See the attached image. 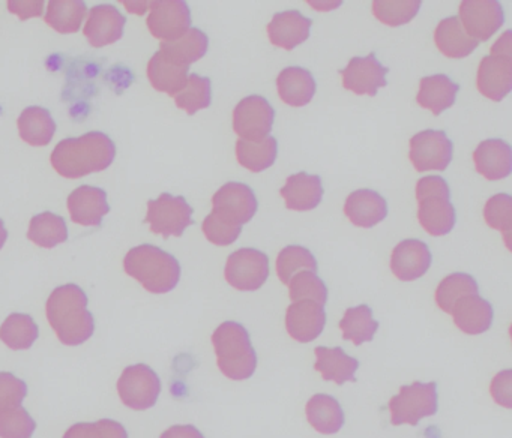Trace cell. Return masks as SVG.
I'll use <instances>...</instances> for the list:
<instances>
[{
	"instance_id": "cell-1",
	"label": "cell",
	"mask_w": 512,
	"mask_h": 438,
	"mask_svg": "<svg viewBox=\"0 0 512 438\" xmlns=\"http://www.w3.org/2000/svg\"><path fill=\"white\" fill-rule=\"evenodd\" d=\"M116 158V146L104 132H88L77 138H65L53 149V168L67 179H80L104 171Z\"/></svg>"
},
{
	"instance_id": "cell-2",
	"label": "cell",
	"mask_w": 512,
	"mask_h": 438,
	"mask_svg": "<svg viewBox=\"0 0 512 438\" xmlns=\"http://www.w3.org/2000/svg\"><path fill=\"white\" fill-rule=\"evenodd\" d=\"M88 296L76 284L55 288L47 300V320L64 345H82L95 330L94 315L88 309Z\"/></svg>"
},
{
	"instance_id": "cell-3",
	"label": "cell",
	"mask_w": 512,
	"mask_h": 438,
	"mask_svg": "<svg viewBox=\"0 0 512 438\" xmlns=\"http://www.w3.org/2000/svg\"><path fill=\"white\" fill-rule=\"evenodd\" d=\"M125 272L137 279L149 293L175 290L181 279V264L169 252L154 245L130 249L124 258Z\"/></svg>"
},
{
	"instance_id": "cell-4",
	"label": "cell",
	"mask_w": 512,
	"mask_h": 438,
	"mask_svg": "<svg viewBox=\"0 0 512 438\" xmlns=\"http://www.w3.org/2000/svg\"><path fill=\"white\" fill-rule=\"evenodd\" d=\"M220 371L230 380L242 381L253 377L257 368V354L251 344L250 333L236 321H224L212 333Z\"/></svg>"
},
{
	"instance_id": "cell-5",
	"label": "cell",
	"mask_w": 512,
	"mask_h": 438,
	"mask_svg": "<svg viewBox=\"0 0 512 438\" xmlns=\"http://www.w3.org/2000/svg\"><path fill=\"white\" fill-rule=\"evenodd\" d=\"M391 423L395 426H416L424 417L437 413V384L415 381L410 386H403L400 393L389 401Z\"/></svg>"
},
{
	"instance_id": "cell-6",
	"label": "cell",
	"mask_w": 512,
	"mask_h": 438,
	"mask_svg": "<svg viewBox=\"0 0 512 438\" xmlns=\"http://www.w3.org/2000/svg\"><path fill=\"white\" fill-rule=\"evenodd\" d=\"M191 215L193 207L184 197H175L164 192L157 200H149L145 221L151 227L152 233L161 234L163 237H179L193 224Z\"/></svg>"
},
{
	"instance_id": "cell-7",
	"label": "cell",
	"mask_w": 512,
	"mask_h": 438,
	"mask_svg": "<svg viewBox=\"0 0 512 438\" xmlns=\"http://www.w3.org/2000/svg\"><path fill=\"white\" fill-rule=\"evenodd\" d=\"M118 392L127 407L137 411L148 410L157 404L161 380L151 366L137 363L122 372Z\"/></svg>"
},
{
	"instance_id": "cell-8",
	"label": "cell",
	"mask_w": 512,
	"mask_h": 438,
	"mask_svg": "<svg viewBox=\"0 0 512 438\" xmlns=\"http://www.w3.org/2000/svg\"><path fill=\"white\" fill-rule=\"evenodd\" d=\"M226 281L236 290L256 291L269 278V258L254 248H241L229 255L224 270Z\"/></svg>"
},
{
	"instance_id": "cell-9",
	"label": "cell",
	"mask_w": 512,
	"mask_h": 438,
	"mask_svg": "<svg viewBox=\"0 0 512 438\" xmlns=\"http://www.w3.org/2000/svg\"><path fill=\"white\" fill-rule=\"evenodd\" d=\"M454 146L443 131L425 129L410 138L409 158L419 173L445 171L452 159Z\"/></svg>"
},
{
	"instance_id": "cell-10",
	"label": "cell",
	"mask_w": 512,
	"mask_h": 438,
	"mask_svg": "<svg viewBox=\"0 0 512 438\" xmlns=\"http://www.w3.org/2000/svg\"><path fill=\"white\" fill-rule=\"evenodd\" d=\"M275 110L268 99L259 95L247 96L233 110V129L241 140H262L274 125Z\"/></svg>"
},
{
	"instance_id": "cell-11",
	"label": "cell",
	"mask_w": 512,
	"mask_h": 438,
	"mask_svg": "<svg viewBox=\"0 0 512 438\" xmlns=\"http://www.w3.org/2000/svg\"><path fill=\"white\" fill-rule=\"evenodd\" d=\"M148 29L163 42L175 41L190 30V6L182 0H158L149 6Z\"/></svg>"
},
{
	"instance_id": "cell-12",
	"label": "cell",
	"mask_w": 512,
	"mask_h": 438,
	"mask_svg": "<svg viewBox=\"0 0 512 438\" xmlns=\"http://www.w3.org/2000/svg\"><path fill=\"white\" fill-rule=\"evenodd\" d=\"M464 30L475 41H488L505 23V12L496 0H464L460 3Z\"/></svg>"
},
{
	"instance_id": "cell-13",
	"label": "cell",
	"mask_w": 512,
	"mask_h": 438,
	"mask_svg": "<svg viewBox=\"0 0 512 438\" xmlns=\"http://www.w3.org/2000/svg\"><path fill=\"white\" fill-rule=\"evenodd\" d=\"M388 72L389 69L377 60L374 53L367 57H353L349 65L341 71V83L344 89L356 95L376 96L377 90L388 84Z\"/></svg>"
},
{
	"instance_id": "cell-14",
	"label": "cell",
	"mask_w": 512,
	"mask_h": 438,
	"mask_svg": "<svg viewBox=\"0 0 512 438\" xmlns=\"http://www.w3.org/2000/svg\"><path fill=\"white\" fill-rule=\"evenodd\" d=\"M212 206H214L212 210L220 213L224 218L242 225L253 219L259 203L250 186L241 182H229L215 192L212 197Z\"/></svg>"
},
{
	"instance_id": "cell-15",
	"label": "cell",
	"mask_w": 512,
	"mask_h": 438,
	"mask_svg": "<svg viewBox=\"0 0 512 438\" xmlns=\"http://www.w3.org/2000/svg\"><path fill=\"white\" fill-rule=\"evenodd\" d=\"M433 255L427 243L406 239L395 246L391 255V270L400 281H415L430 269Z\"/></svg>"
},
{
	"instance_id": "cell-16",
	"label": "cell",
	"mask_w": 512,
	"mask_h": 438,
	"mask_svg": "<svg viewBox=\"0 0 512 438\" xmlns=\"http://www.w3.org/2000/svg\"><path fill=\"white\" fill-rule=\"evenodd\" d=\"M326 312L323 306L311 300L292 303L286 312V329L293 339L302 344L319 338L325 329Z\"/></svg>"
},
{
	"instance_id": "cell-17",
	"label": "cell",
	"mask_w": 512,
	"mask_h": 438,
	"mask_svg": "<svg viewBox=\"0 0 512 438\" xmlns=\"http://www.w3.org/2000/svg\"><path fill=\"white\" fill-rule=\"evenodd\" d=\"M71 219L83 227H98L110 212L107 192L95 186L83 185L74 189L68 197Z\"/></svg>"
},
{
	"instance_id": "cell-18",
	"label": "cell",
	"mask_w": 512,
	"mask_h": 438,
	"mask_svg": "<svg viewBox=\"0 0 512 438\" xmlns=\"http://www.w3.org/2000/svg\"><path fill=\"white\" fill-rule=\"evenodd\" d=\"M125 24L127 20L115 6L100 5L89 12L83 32L94 47H106L122 38Z\"/></svg>"
},
{
	"instance_id": "cell-19",
	"label": "cell",
	"mask_w": 512,
	"mask_h": 438,
	"mask_svg": "<svg viewBox=\"0 0 512 438\" xmlns=\"http://www.w3.org/2000/svg\"><path fill=\"white\" fill-rule=\"evenodd\" d=\"M476 86L491 101L505 99L512 89V59L485 56L479 63Z\"/></svg>"
},
{
	"instance_id": "cell-20",
	"label": "cell",
	"mask_w": 512,
	"mask_h": 438,
	"mask_svg": "<svg viewBox=\"0 0 512 438\" xmlns=\"http://www.w3.org/2000/svg\"><path fill=\"white\" fill-rule=\"evenodd\" d=\"M311 24L310 18L304 17L299 11L278 12L272 17L268 24L269 41L275 47L284 48V50H293V48L307 41L310 36Z\"/></svg>"
},
{
	"instance_id": "cell-21",
	"label": "cell",
	"mask_w": 512,
	"mask_h": 438,
	"mask_svg": "<svg viewBox=\"0 0 512 438\" xmlns=\"http://www.w3.org/2000/svg\"><path fill=\"white\" fill-rule=\"evenodd\" d=\"M344 213L356 227L371 228L388 216V203L373 189H358L347 197Z\"/></svg>"
},
{
	"instance_id": "cell-22",
	"label": "cell",
	"mask_w": 512,
	"mask_h": 438,
	"mask_svg": "<svg viewBox=\"0 0 512 438\" xmlns=\"http://www.w3.org/2000/svg\"><path fill=\"white\" fill-rule=\"evenodd\" d=\"M281 197L286 201L287 209L307 212L316 209L323 198L322 179L317 174L301 173L287 177L286 185L281 188Z\"/></svg>"
},
{
	"instance_id": "cell-23",
	"label": "cell",
	"mask_w": 512,
	"mask_h": 438,
	"mask_svg": "<svg viewBox=\"0 0 512 438\" xmlns=\"http://www.w3.org/2000/svg\"><path fill=\"white\" fill-rule=\"evenodd\" d=\"M476 171L487 180L505 179L512 170V150L499 138L482 141L473 152Z\"/></svg>"
},
{
	"instance_id": "cell-24",
	"label": "cell",
	"mask_w": 512,
	"mask_h": 438,
	"mask_svg": "<svg viewBox=\"0 0 512 438\" xmlns=\"http://www.w3.org/2000/svg\"><path fill=\"white\" fill-rule=\"evenodd\" d=\"M454 323L467 335H481L493 323L494 311L490 302L478 296H467L455 303L451 312Z\"/></svg>"
},
{
	"instance_id": "cell-25",
	"label": "cell",
	"mask_w": 512,
	"mask_h": 438,
	"mask_svg": "<svg viewBox=\"0 0 512 438\" xmlns=\"http://www.w3.org/2000/svg\"><path fill=\"white\" fill-rule=\"evenodd\" d=\"M316 87L313 74L301 66H289L278 74V95L290 107H304L311 102Z\"/></svg>"
},
{
	"instance_id": "cell-26",
	"label": "cell",
	"mask_w": 512,
	"mask_h": 438,
	"mask_svg": "<svg viewBox=\"0 0 512 438\" xmlns=\"http://www.w3.org/2000/svg\"><path fill=\"white\" fill-rule=\"evenodd\" d=\"M418 219L425 231L431 236H445L451 233L457 222V213L452 206L451 197H433L422 198L418 201Z\"/></svg>"
},
{
	"instance_id": "cell-27",
	"label": "cell",
	"mask_w": 512,
	"mask_h": 438,
	"mask_svg": "<svg viewBox=\"0 0 512 438\" xmlns=\"http://www.w3.org/2000/svg\"><path fill=\"white\" fill-rule=\"evenodd\" d=\"M458 90L460 86L448 75H430V77L421 78L416 99L422 108H427L434 116H440V113L455 104Z\"/></svg>"
},
{
	"instance_id": "cell-28",
	"label": "cell",
	"mask_w": 512,
	"mask_h": 438,
	"mask_svg": "<svg viewBox=\"0 0 512 438\" xmlns=\"http://www.w3.org/2000/svg\"><path fill=\"white\" fill-rule=\"evenodd\" d=\"M434 42L440 53L445 54L449 59H463L472 54L479 45L478 41L467 35L460 18L455 15L437 24Z\"/></svg>"
},
{
	"instance_id": "cell-29",
	"label": "cell",
	"mask_w": 512,
	"mask_h": 438,
	"mask_svg": "<svg viewBox=\"0 0 512 438\" xmlns=\"http://www.w3.org/2000/svg\"><path fill=\"white\" fill-rule=\"evenodd\" d=\"M188 69L158 50L149 60L148 78L155 90L175 96L187 83Z\"/></svg>"
},
{
	"instance_id": "cell-30",
	"label": "cell",
	"mask_w": 512,
	"mask_h": 438,
	"mask_svg": "<svg viewBox=\"0 0 512 438\" xmlns=\"http://www.w3.org/2000/svg\"><path fill=\"white\" fill-rule=\"evenodd\" d=\"M316 371L322 374L326 381H334L337 384H344L346 381H355V372L359 368V362L355 357L344 353L343 348L317 347Z\"/></svg>"
},
{
	"instance_id": "cell-31",
	"label": "cell",
	"mask_w": 512,
	"mask_h": 438,
	"mask_svg": "<svg viewBox=\"0 0 512 438\" xmlns=\"http://www.w3.org/2000/svg\"><path fill=\"white\" fill-rule=\"evenodd\" d=\"M308 422L320 434H337L344 425V411L340 402L332 396L314 395L305 407Z\"/></svg>"
},
{
	"instance_id": "cell-32",
	"label": "cell",
	"mask_w": 512,
	"mask_h": 438,
	"mask_svg": "<svg viewBox=\"0 0 512 438\" xmlns=\"http://www.w3.org/2000/svg\"><path fill=\"white\" fill-rule=\"evenodd\" d=\"M20 137L35 147L47 146L56 132V122L47 108L29 107L20 114Z\"/></svg>"
},
{
	"instance_id": "cell-33",
	"label": "cell",
	"mask_w": 512,
	"mask_h": 438,
	"mask_svg": "<svg viewBox=\"0 0 512 438\" xmlns=\"http://www.w3.org/2000/svg\"><path fill=\"white\" fill-rule=\"evenodd\" d=\"M209 48V38L203 30L190 27L181 38L175 41L161 42L160 51L176 63L190 68L191 63L205 56Z\"/></svg>"
},
{
	"instance_id": "cell-34",
	"label": "cell",
	"mask_w": 512,
	"mask_h": 438,
	"mask_svg": "<svg viewBox=\"0 0 512 438\" xmlns=\"http://www.w3.org/2000/svg\"><path fill=\"white\" fill-rule=\"evenodd\" d=\"M278 155V141L274 137L262 138V140L236 141V158L239 164L253 173H262L274 165Z\"/></svg>"
},
{
	"instance_id": "cell-35",
	"label": "cell",
	"mask_w": 512,
	"mask_h": 438,
	"mask_svg": "<svg viewBox=\"0 0 512 438\" xmlns=\"http://www.w3.org/2000/svg\"><path fill=\"white\" fill-rule=\"evenodd\" d=\"M28 237L41 248L52 249L68 240V228L62 216L52 212L34 216L29 224Z\"/></svg>"
},
{
	"instance_id": "cell-36",
	"label": "cell",
	"mask_w": 512,
	"mask_h": 438,
	"mask_svg": "<svg viewBox=\"0 0 512 438\" xmlns=\"http://www.w3.org/2000/svg\"><path fill=\"white\" fill-rule=\"evenodd\" d=\"M340 329L346 341H352L355 345L373 341L379 323L373 318V309L368 305H359L349 308L340 321Z\"/></svg>"
},
{
	"instance_id": "cell-37",
	"label": "cell",
	"mask_w": 512,
	"mask_h": 438,
	"mask_svg": "<svg viewBox=\"0 0 512 438\" xmlns=\"http://www.w3.org/2000/svg\"><path fill=\"white\" fill-rule=\"evenodd\" d=\"M86 9L82 0H52L44 20L56 32L76 33L85 20Z\"/></svg>"
},
{
	"instance_id": "cell-38",
	"label": "cell",
	"mask_w": 512,
	"mask_h": 438,
	"mask_svg": "<svg viewBox=\"0 0 512 438\" xmlns=\"http://www.w3.org/2000/svg\"><path fill=\"white\" fill-rule=\"evenodd\" d=\"M38 335L37 323L28 314H11L0 326V339L13 350H28Z\"/></svg>"
},
{
	"instance_id": "cell-39",
	"label": "cell",
	"mask_w": 512,
	"mask_h": 438,
	"mask_svg": "<svg viewBox=\"0 0 512 438\" xmlns=\"http://www.w3.org/2000/svg\"><path fill=\"white\" fill-rule=\"evenodd\" d=\"M478 282L469 273H452L446 276L436 290V303L446 314H451L458 300L467 296H478Z\"/></svg>"
},
{
	"instance_id": "cell-40",
	"label": "cell",
	"mask_w": 512,
	"mask_h": 438,
	"mask_svg": "<svg viewBox=\"0 0 512 438\" xmlns=\"http://www.w3.org/2000/svg\"><path fill=\"white\" fill-rule=\"evenodd\" d=\"M176 105L187 111L190 116L199 110H205L212 102V84L208 77H200L199 74L188 75L187 83L181 92L176 93Z\"/></svg>"
},
{
	"instance_id": "cell-41",
	"label": "cell",
	"mask_w": 512,
	"mask_h": 438,
	"mask_svg": "<svg viewBox=\"0 0 512 438\" xmlns=\"http://www.w3.org/2000/svg\"><path fill=\"white\" fill-rule=\"evenodd\" d=\"M302 270L316 273V257L304 246H286L277 257L278 278L283 284L289 285L290 279Z\"/></svg>"
},
{
	"instance_id": "cell-42",
	"label": "cell",
	"mask_w": 512,
	"mask_h": 438,
	"mask_svg": "<svg viewBox=\"0 0 512 438\" xmlns=\"http://www.w3.org/2000/svg\"><path fill=\"white\" fill-rule=\"evenodd\" d=\"M289 293L293 303L311 300L317 305L325 306L326 300H328V288H326L325 282L316 273L307 272V270L296 273L290 279Z\"/></svg>"
},
{
	"instance_id": "cell-43",
	"label": "cell",
	"mask_w": 512,
	"mask_h": 438,
	"mask_svg": "<svg viewBox=\"0 0 512 438\" xmlns=\"http://www.w3.org/2000/svg\"><path fill=\"white\" fill-rule=\"evenodd\" d=\"M421 5V0H404V2L376 0L373 3V14L380 23L398 27L410 23L418 14Z\"/></svg>"
},
{
	"instance_id": "cell-44",
	"label": "cell",
	"mask_w": 512,
	"mask_h": 438,
	"mask_svg": "<svg viewBox=\"0 0 512 438\" xmlns=\"http://www.w3.org/2000/svg\"><path fill=\"white\" fill-rule=\"evenodd\" d=\"M485 222L505 237L509 248L512 228V197L509 194H496L485 203Z\"/></svg>"
},
{
	"instance_id": "cell-45",
	"label": "cell",
	"mask_w": 512,
	"mask_h": 438,
	"mask_svg": "<svg viewBox=\"0 0 512 438\" xmlns=\"http://www.w3.org/2000/svg\"><path fill=\"white\" fill-rule=\"evenodd\" d=\"M202 228L206 239L218 246L232 245L242 233V225L229 221V219L224 218L223 215L215 212V210H212L206 216Z\"/></svg>"
},
{
	"instance_id": "cell-46",
	"label": "cell",
	"mask_w": 512,
	"mask_h": 438,
	"mask_svg": "<svg viewBox=\"0 0 512 438\" xmlns=\"http://www.w3.org/2000/svg\"><path fill=\"white\" fill-rule=\"evenodd\" d=\"M37 423L23 407L0 413V438H31Z\"/></svg>"
},
{
	"instance_id": "cell-47",
	"label": "cell",
	"mask_w": 512,
	"mask_h": 438,
	"mask_svg": "<svg viewBox=\"0 0 512 438\" xmlns=\"http://www.w3.org/2000/svg\"><path fill=\"white\" fill-rule=\"evenodd\" d=\"M64 438H128L127 429L116 420L101 419L92 423H76Z\"/></svg>"
},
{
	"instance_id": "cell-48",
	"label": "cell",
	"mask_w": 512,
	"mask_h": 438,
	"mask_svg": "<svg viewBox=\"0 0 512 438\" xmlns=\"http://www.w3.org/2000/svg\"><path fill=\"white\" fill-rule=\"evenodd\" d=\"M26 395H28V386L25 381L11 372H0V413L11 408L22 407Z\"/></svg>"
},
{
	"instance_id": "cell-49",
	"label": "cell",
	"mask_w": 512,
	"mask_h": 438,
	"mask_svg": "<svg viewBox=\"0 0 512 438\" xmlns=\"http://www.w3.org/2000/svg\"><path fill=\"white\" fill-rule=\"evenodd\" d=\"M433 195H440V197H451L448 182L443 177L427 176L422 177L416 183V200L422 198L433 197Z\"/></svg>"
},
{
	"instance_id": "cell-50",
	"label": "cell",
	"mask_w": 512,
	"mask_h": 438,
	"mask_svg": "<svg viewBox=\"0 0 512 438\" xmlns=\"http://www.w3.org/2000/svg\"><path fill=\"white\" fill-rule=\"evenodd\" d=\"M511 384L512 372L509 369L497 374L491 383V395L494 401L506 408H511Z\"/></svg>"
},
{
	"instance_id": "cell-51",
	"label": "cell",
	"mask_w": 512,
	"mask_h": 438,
	"mask_svg": "<svg viewBox=\"0 0 512 438\" xmlns=\"http://www.w3.org/2000/svg\"><path fill=\"white\" fill-rule=\"evenodd\" d=\"M8 8L13 14L19 15L20 20L31 17H40L43 14V0H28V2H8Z\"/></svg>"
},
{
	"instance_id": "cell-52",
	"label": "cell",
	"mask_w": 512,
	"mask_h": 438,
	"mask_svg": "<svg viewBox=\"0 0 512 438\" xmlns=\"http://www.w3.org/2000/svg\"><path fill=\"white\" fill-rule=\"evenodd\" d=\"M160 438H205V435L193 425H176L167 429Z\"/></svg>"
},
{
	"instance_id": "cell-53",
	"label": "cell",
	"mask_w": 512,
	"mask_h": 438,
	"mask_svg": "<svg viewBox=\"0 0 512 438\" xmlns=\"http://www.w3.org/2000/svg\"><path fill=\"white\" fill-rule=\"evenodd\" d=\"M512 32L506 30L491 47V56L503 57V59H512Z\"/></svg>"
},
{
	"instance_id": "cell-54",
	"label": "cell",
	"mask_w": 512,
	"mask_h": 438,
	"mask_svg": "<svg viewBox=\"0 0 512 438\" xmlns=\"http://www.w3.org/2000/svg\"><path fill=\"white\" fill-rule=\"evenodd\" d=\"M124 5L127 6L128 11L130 12H136V14H143V12L146 11V9L151 6V2H140V3H130V2H124Z\"/></svg>"
},
{
	"instance_id": "cell-55",
	"label": "cell",
	"mask_w": 512,
	"mask_h": 438,
	"mask_svg": "<svg viewBox=\"0 0 512 438\" xmlns=\"http://www.w3.org/2000/svg\"><path fill=\"white\" fill-rule=\"evenodd\" d=\"M8 239V231L7 228H5L4 221L0 219V249L4 248L5 242H7Z\"/></svg>"
}]
</instances>
